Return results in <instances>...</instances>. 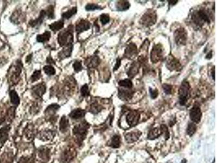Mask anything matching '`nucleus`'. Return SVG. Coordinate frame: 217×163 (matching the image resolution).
Segmentation results:
<instances>
[{
	"instance_id": "6ab92c4d",
	"label": "nucleus",
	"mask_w": 217,
	"mask_h": 163,
	"mask_svg": "<svg viewBox=\"0 0 217 163\" xmlns=\"http://www.w3.org/2000/svg\"><path fill=\"white\" fill-rule=\"evenodd\" d=\"M73 51V44L68 46L63 47V49L60 51L58 54V57L60 60L65 59L71 56Z\"/></svg>"
},
{
	"instance_id": "cd10ccee",
	"label": "nucleus",
	"mask_w": 217,
	"mask_h": 163,
	"mask_svg": "<svg viewBox=\"0 0 217 163\" xmlns=\"http://www.w3.org/2000/svg\"><path fill=\"white\" fill-rule=\"evenodd\" d=\"M130 4L128 1H118L116 2V7L118 11H126L129 9Z\"/></svg>"
},
{
	"instance_id": "dca6fc26",
	"label": "nucleus",
	"mask_w": 217,
	"mask_h": 163,
	"mask_svg": "<svg viewBox=\"0 0 217 163\" xmlns=\"http://www.w3.org/2000/svg\"><path fill=\"white\" fill-rule=\"evenodd\" d=\"M91 27V23L86 19H80L78 21L76 26V31L78 35L89 30Z\"/></svg>"
},
{
	"instance_id": "4c0bfd02",
	"label": "nucleus",
	"mask_w": 217,
	"mask_h": 163,
	"mask_svg": "<svg viewBox=\"0 0 217 163\" xmlns=\"http://www.w3.org/2000/svg\"><path fill=\"white\" fill-rule=\"evenodd\" d=\"M43 70L45 72V73L48 76H53L55 74V69H54L53 66H52L51 65H46L43 68Z\"/></svg>"
},
{
	"instance_id": "58836bf2",
	"label": "nucleus",
	"mask_w": 217,
	"mask_h": 163,
	"mask_svg": "<svg viewBox=\"0 0 217 163\" xmlns=\"http://www.w3.org/2000/svg\"><path fill=\"white\" fill-rule=\"evenodd\" d=\"M41 77H42V74L41 70H35L31 77V83H34L35 82L39 80Z\"/></svg>"
},
{
	"instance_id": "6e6552de",
	"label": "nucleus",
	"mask_w": 217,
	"mask_h": 163,
	"mask_svg": "<svg viewBox=\"0 0 217 163\" xmlns=\"http://www.w3.org/2000/svg\"><path fill=\"white\" fill-rule=\"evenodd\" d=\"M164 49L161 44H155L153 47L150 52L151 62L154 64H156L162 59L164 55Z\"/></svg>"
},
{
	"instance_id": "8fccbe9b",
	"label": "nucleus",
	"mask_w": 217,
	"mask_h": 163,
	"mask_svg": "<svg viewBox=\"0 0 217 163\" xmlns=\"http://www.w3.org/2000/svg\"><path fill=\"white\" fill-rule=\"evenodd\" d=\"M33 132H34L33 128H31V127L29 126L28 128L26 129V132H25L26 137H28V139L32 138V136L33 135V134H34V133H33Z\"/></svg>"
},
{
	"instance_id": "6e6d98bb",
	"label": "nucleus",
	"mask_w": 217,
	"mask_h": 163,
	"mask_svg": "<svg viewBox=\"0 0 217 163\" xmlns=\"http://www.w3.org/2000/svg\"><path fill=\"white\" fill-rule=\"evenodd\" d=\"M177 2H178V1H169V3L172 6H173V5H174L175 4L177 3Z\"/></svg>"
},
{
	"instance_id": "9b49d317",
	"label": "nucleus",
	"mask_w": 217,
	"mask_h": 163,
	"mask_svg": "<svg viewBox=\"0 0 217 163\" xmlns=\"http://www.w3.org/2000/svg\"><path fill=\"white\" fill-rule=\"evenodd\" d=\"M31 93L33 96L37 98L43 97L46 92V86L44 82L38 83L31 88Z\"/></svg>"
},
{
	"instance_id": "0eeeda50",
	"label": "nucleus",
	"mask_w": 217,
	"mask_h": 163,
	"mask_svg": "<svg viewBox=\"0 0 217 163\" xmlns=\"http://www.w3.org/2000/svg\"><path fill=\"white\" fill-rule=\"evenodd\" d=\"M77 155V152L74 147L67 146L63 150L60 155V161L61 163H70Z\"/></svg>"
},
{
	"instance_id": "3c124183",
	"label": "nucleus",
	"mask_w": 217,
	"mask_h": 163,
	"mask_svg": "<svg viewBox=\"0 0 217 163\" xmlns=\"http://www.w3.org/2000/svg\"><path fill=\"white\" fill-rule=\"evenodd\" d=\"M120 63H121V60L119 58H117V60H116V64H115L114 66V71H116L118 69H119V68L120 66Z\"/></svg>"
},
{
	"instance_id": "20e7f679",
	"label": "nucleus",
	"mask_w": 217,
	"mask_h": 163,
	"mask_svg": "<svg viewBox=\"0 0 217 163\" xmlns=\"http://www.w3.org/2000/svg\"><path fill=\"white\" fill-rule=\"evenodd\" d=\"M22 69V64L18 60L9 69L8 72L9 80L12 85H16L20 80V76Z\"/></svg>"
},
{
	"instance_id": "473e14b6",
	"label": "nucleus",
	"mask_w": 217,
	"mask_h": 163,
	"mask_svg": "<svg viewBox=\"0 0 217 163\" xmlns=\"http://www.w3.org/2000/svg\"><path fill=\"white\" fill-rule=\"evenodd\" d=\"M120 144H121V139L120 137L118 135H114L111 139V141L109 143V146H111L112 148L117 149L120 147Z\"/></svg>"
},
{
	"instance_id": "ea45409f",
	"label": "nucleus",
	"mask_w": 217,
	"mask_h": 163,
	"mask_svg": "<svg viewBox=\"0 0 217 163\" xmlns=\"http://www.w3.org/2000/svg\"><path fill=\"white\" fill-rule=\"evenodd\" d=\"M45 10L46 11L47 17L48 19H54L55 17V15H54V9L53 6H48Z\"/></svg>"
},
{
	"instance_id": "49530a36",
	"label": "nucleus",
	"mask_w": 217,
	"mask_h": 163,
	"mask_svg": "<svg viewBox=\"0 0 217 163\" xmlns=\"http://www.w3.org/2000/svg\"><path fill=\"white\" fill-rule=\"evenodd\" d=\"M100 21L101 23L103 25L108 23L110 21V17L108 14H102L100 16Z\"/></svg>"
},
{
	"instance_id": "2eb2a0df",
	"label": "nucleus",
	"mask_w": 217,
	"mask_h": 163,
	"mask_svg": "<svg viewBox=\"0 0 217 163\" xmlns=\"http://www.w3.org/2000/svg\"><path fill=\"white\" fill-rule=\"evenodd\" d=\"M134 95V92L132 89H127L120 87L118 89V96L121 100L128 101L132 99Z\"/></svg>"
},
{
	"instance_id": "a878e982",
	"label": "nucleus",
	"mask_w": 217,
	"mask_h": 163,
	"mask_svg": "<svg viewBox=\"0 0 217 163\" xmlns=\"http://www.w3.org/2000/svg\"><path fill=\"white\" fill-rule=\"evenodd\" d=\"M50 149L46 147H41L39 149L38 155L39 157L45 161H47L50 159Z\"/></svg>"
},
{
	"instance_id": "2f4dec72",
	"label": "nucleus",
	"mask_w": 217,
	"mask_h": 163,
	"mask_svg": "<svg viewBox=\"0 0 217 163\" xmlns=\"http://www.w3.org/2000/svg\"><path fill=\"white\" fill-rule=\"evenodd\" d=\"M162 134L161 129L158 128H154L151 129L148 134V139L149 140H154L159 137Z\"/></svg>"
},
{
	"instance_id": "4d7b16f0",
	"label": "nucleus",
	"mask_w": 217,
	"mask_h": 163,
	"mask_svg": "<svg viewBox=\"0 0 217 163\" xmlns=\"http://www.w3.org/2000/svg\"><path fill=\"white\" fill-rule=\"evenodd\" d=\"M215 67H213V71H212V78L213 79V80H215Z\"/></svg>"
},
{
	"instance_id": "c756f323",
	"label": "nucleus",
	"mask_w": 217,
	"mask_h": 163,
	"mask_svg": "<svg viewBox=\"0 0 217 163\" xmlns=\"http://www.w3.org/2000/svg\"><path fill=\"white\" fill-rule=\"evenodd\" d=\"M9 96L10 98V102L13 105L17 106L20 104V97L17 94V92L15 90H11L9 92Z\"/></svg>"
},
{
	"instance_id": "72a5a7b5",
	"label": "nucleus",
	"mask_w": 217,
	"mask_h": 163,
	"mask_svg": "<svg viewBox=\"0 0 217 163\" xmlns=\"http://www.w3.org/2000/svg\"><path fill=\"white\" fill-rule=\"evenodd\" d=\"M77 13V8L76 7H73L69 9L68 11H67L66 12L63 13L61 15V17L63 19L69 20Z\"/></svg>"
},
{
	"instance_id": "f257e3e1",
	"label": "nucleus",
	"mask_w": 217,
	"mask_h": 163,
	"mask_svg": "<svg viewBox=\"0 0 217 163\" xmlns=\"http://www.w3.org/2000/svg\"><path fill=\"white\" fill-rule=\"evenodd\" d=\"M73 25H70L59 33L58 36V42L61 47L72 45L73 42Z\"/></svg>"
},
{
	"instance_id": "1a4fd4ad",
	"label": "nucleus",
	"mask_w": 217,
	"mask_h": 163,
	"mask_svg": "<svg viewBox=\"0 0 217 163\" xmlns=\"http://www.w3.org/2000/svg\"><path fill=\"white\" fill-rule=\"evenodd\" d=\"M187 31L183 27L177 29L174 33L175 42L178 46H185L187 40Z\"/></svg>"
},
{
	"instance_id": "b1692460",
	"label": "nucleus",
	"mask_w": 217,
	"mask_h": 163,
	"mask_svg": "<svg viewBox=\"0 0 217 163\" xmlns=\"http://www.w3.org/2000/svg\"><path fill=\"white\" fill-rule=\"evenodd\" d=\"M10 129V125H6L0 129V143L1 144H4L8 139Z\"/></svg>"
},
{
	"instance_id": "f8f14e48",
	"label": "nucleus",
	"mask_w": 217,
	"mask_h": 163,
	"mask_svg": "<svg viewBox=\"0 0 217 163\" xmlns=\"http://www.w3.org/2000/svg\"><path fill=\"white\" fill-rule=\"evenodd\" d=\"M137 52V47L136 44L134 43H130L125 49L124 56L129 59H132L136 57Z\"/></svg>"
},
{
	"instance_id": "c9c22d12",
	"label": "nucleus",
	"mask_w": 217,
	"mask_h": 163,
	"mask_svg": "<svg viewBox=\"0 0 217 163\" xmlns=\"http://www.w3.org/2000/svg\"><path fill=\"white\" fill-rule=\"evenodd\" d=\"M118 85L120 87L127 89H132L133 84L132 80L129 79H124L123 80H120L118 82Z\"/></svg>"
},
{
	"instance_id": "a18cd8bd",
	"label": "nucleus",
	"mask_w": 217,
	"mask_h": 163,
	"mask_svg": "<svg viewBox=\"0 0 217 163\" xmlns=\"http://www.w3.org/2000/svg\"><path fill=\"white\" fill-rule=\"evenodd\" d=\"M162 88L165 93L167 95H170L172 94L173 92V86L168 84H163L162 85Z\"/></svg>"
},
{
	"instance_id": "412c9836",
	"label": "nucleus",
	"mask_w": 217,
	"mask_h": 163,
	"mask_svg": "<svg viewBox=\"0 0 217 163\" xmlns=\"http://www.w3.org/2000/svg\"><path fill=\"white\" fill-rule=\"evenodd\" d=\"M55 133L51 130H45L39 133L37 137L43 141H48L54 138Z\"/></svg>"
},
{
	"instance_id": "4be33fe9",
	"label": "nucleus",
	"mask_w": 217,
	"mask_h": 163,
	"mask_svg": "<svg viewBox=\"0 0 217 163\" xmlns=\"http://www.w3.org/2000/svg\"><path fill=\"white\" fill-rule=\"evenodd\" d=\"M141 64L138 62H134L132 63L130 66L129 70L127 72V74L130 78H134L136 74L138 73L140 70Z\"/></svg>"
},
{
	"instance_id": "f03ea898",
	"label": "nucleus",
	"mask_w": 217,
	"mask_h": 163,
	"mask_svg": "<svg viewBox=\"0 0 217 163\" xmlns=\"http://www.w3.org/2000/svg\"><path fill=\"white\" fill-rule=\"evenodd\" d=\"M90 128V124L86 121L75 125L73 128V134L77 138L78 141L81 143L86 138Z\"/></svg>"
},
{
	"instance_id": "5fc2aeb1",
	"label": "nucleus",
	"mask_w": 217,
	"mask_h": 163,
	"mask_svg": "<svg viewBox=\"0 0 217 163\" xmlns=\"http://www.w3.org/2000/svg\"><path fill=\"white\" fill-rule=\"evenodd\" d=\"M212 57V51H211L207 55V56L206 57V58H207L208 59H211Z\"/></svg>"
},
{
	"instance_id": "13d9d810",
	"label": "nucleus",
	"mask_w": 217,
	"mask_h": 163,
	"mask_svg": "<svg viewBox=\"0 0 217 163\" xmlns=\"http://www.w3.org/2000/svg\"><path fill=\"white\" fill-rule=\"evenodd\" d=\"M181 163H187V160L186 159H183L182 161H181Z\"/></svg>"
},
{
	"instance_id": "aec40b11",
	"label": "nucleus",
	"mask_w": 217,
	"mask_h": 163,
	"mask_svg": "<svg viewBox=\"0 0 217 163\" xmlns=\"http://www.w3.org/2000/svg\"><path fill=\"white\" fill-rule=\"evenodd\" d=\"M47 17L46 11L45 9L42 10L40 13L39 16L34 20H31L29 22V25L31 27H35L37 26H39L43 23V21L45 17Z\"/></svg>"
},
{
	"instance_id": "603ef678",
	"label": "nucleus",
	"mask_w": 217,
	"mask_h": 163,
	"mask_svg": "<svg viewBox=\"0 0 217 163\" xmlns=\"http://www.w3.org/2000/svg\"><path fill=\"white\" fill-rule=\"evenodd\" d=\"M46 62H47V63H48V64H55L54 60L52 59V58L51 56H49V57L47 58Z\"/></svg>"
},
{
	"instance_id": "c03bdc74",
	"label": "nucleus",
	"mask_w": 217,
	"mask_h": 163,
	"mask_svg": "<svg viewBox=\"0 0 217 163\" xmlns=\"http://www.w3.org/2000/svg\"><path fill=\"white\" fill-rule=\"evenodd\" d=\"M15 107H11L9 109L7 114V119L9 121H11L14 118L15 114Z\"/></svg>"
},
{
	"instance_id": "864d4df0",
	"label": "nucleus",
	"mask_w": 217,
	"mask_h": 163,
	"mask_svg": "<svg viewBox=\"0 0 217 163\" xmlns=\"http://www.w3.org/2000/svg\"><path fill=\"white\" fill-rule=\"evenodd\" d=\"M31 57H32V55H31V54L27 56V57L26 58V63H29V62L31 60Z\"/></svg>"
},
{
	"instance_id": "37998d69",
	"label": "nucleus",
	"mask_w": 217,
	"mask_h": 163,
	"mask_svg": "<svg viewBox=\"0 0 217 163\" xmlns=\"http://www.w3.org/2000/svg\"><path fill=\"white\" fill-rule=\"evenodd\" d=\"M73 68L74 70L76 72H79L83 70V66L82 64V61L80 60H76L73 64Z\"/></svg>"
},
{
	"instance_id": "393cba45",
	"label": "nucleus",
	"mask_w": 217,
	"mask_h": 163,
	"mask_svg": "<svg viewBox=\"0 0 217 163\" xmlns=\"http://www.w3.org/2000/svg\"><path fill=\"white\" fill-rule=\"evenodd\" d=\"M60 108V106L58 104H52L51 105L48 106L47 108L45 109V114L46 116L53 118L54 117V115L55 114V113L57 112L58 110Z\"/></svg>"
},
{
	"instance_id": "4468645a",
	"label": "nucleus",
	"mask_w": 217,
	"mask_h": 163,
	"mask_svg": "<svg viewBox=\"0 0 217 163\" xmlns=\"http://www.w3.org/2000/svg\"><path fill=\"white\" fill-rule=\"evenodd\" d=\"M140 114L138 112L135 110L130 111L126 116V120L130 127L137 125L140 120Z\"/></svg>"
},
{
	"instance_id": "9d476101",
	"label": "nucleus",
	"mask_w": 217,
	"mask_h": 163,
	"mask_svg": "<svg viewBox=\"0 0 217 163\" xmlns=\"http://www.w3.org/2000/svg\"><path fill=\"white\" fill-rule=\"evenodd\" d=\"M166 66L171 71H180L183 69L180 61L171 54L166 58Z\"/></svg>"
},
{
	"instance_id": "bb28decb",
	"label": "nucleus",
	"mask_w": 217,
	"mask_h": 163,
	"mask_svg": "<svg viewBox=\"0 0 217 163\" xmlns=\"http://www.w3.org/2000/svg\"><path fill=\"white\" fill-rule=\"evenodd\" d=\"M69 128H70V123H69V119L65 115H63L60 119L59 122V129L60 132H62L63 133H66L68 131Z\"/></svg>"
},
{
	"instance_id": "ddd939ff",
	"label": "nucleus",
	"mask_w": 217,
	"mask_h": 163,
	"mask_svg": "<svg viewBox=\"0 0 217 163\" xmlns=\"http://www.w3.org/2000/svg\"><path fill=\"white\" fill-rule=\"evenodd\" d=\"M189 115H190V119L193 123H198L200 122L202 117V113L200 107L198 106H194L190 110Z\"/></svg>"
},
{
	"instance_id": "c85d7f7f",
	"label": "nucleus",
	"mask_w": 217,
	"mask_h": 163,
	"mask_svg": "<svg viewBox=\"0 0 217 163\" xmlns=\"http://www.w3.org/2000/svg\"><path fill=\"white\" fill-rule=\"evenodd\" d=\"M64 26V21L63 20H60L52 23L51 25H49V27L52 31L56 32L63 29Z\"/></svg>"
},
{
	"instance_id": "39448f33",
	"label": "nucleus",
	"mask_w": 217,
	"mask_h": 163,
	"mask_svg": "<svg viewBox=\"0 0 217 163\" xmlns=\"http://www.w3.org/2000/svg\"><path fill=\"white\" fill-rule=\"evenodd\" d=\"M157 21V14L154 10L150 9L143 15L140 19V23L146 27L153 26Z\"/></svg>"
},
{
	"instance_id": "79ce46f5",
	"label": "nucleus",
	"mask_w": 217,
	"mask_h": 163,
	"mask_svg": "<svg viewBox=\"0 0 217 163\" xmlns=\"http://www.w3.org/2000/svg\"><path fill=\"white\" fill-rule=\"evenodd\" d=\"M102 8L100 6L97 5L94 3H89L85 6L86 11H93L98 9H102Z\"/></svg>"
},
{
	"instance_id": "f704fd0d",
	"label": "nucleus",
	"mask_w": 217,
	"mask_h": 163,
	"mask_svg": "<svg viewBox=\"0 0 217 163\" xmlns=\"http://www.w3.org/2000/svg\"><path fill=\"white\" fill-rule=\"evenodd\" d=\"M102 109L103 108L100 104H99L97 102H94L90 105L89 112H91L92 114H96L99 112H100L102 110Z\"/></svg>"
},
{
	"instance_id": "423d86ee",
	"label": "nucleus",
	"mask_w": 217,
	"mask_h": 163,
	"mask_svg": "<svg viewBox=\"0 0 217 163\" xmlns=\"http://www.w3.org/2000/svg\"><path fill=\"white\" fill-rule=\"evenodd\" d=\"M190 90L191 86L189 82L186 80H183L179 89V103L181 106H185L187 103Z\"/></svg>"
},
{
	"instance_id": "a211bd4d",
	"label": "nucleus",
	"mask_w": 217,
	"mask_h": 163,
	"mask_svg": "<svg viewBox=\"0 0 217 163\" xmlns=\"http://www.w3.org/2000/svg\"><path fill=\"white\" fill-rule=\"evenodd\" d=\"M141 134L142 133L138 130L133 131L125 135V140L128 143H133L138 140Z\"/></svg>"
},
{
	"instance_id": "5701e85b",
	"label": "nucleus",
	"mask_w": 217,
	"mask_h": 163,
	"mask_svg": "<svg viewBox=\"0 0 217 163\" xmlns=\"http://www.w3.org/2000/svg\"><path fill=\"white\" fill-rule=\"evenodd\" d=\"M86 112L83 109L77 108L72 110L69 114V116L73 120H79L83 119L85 115Z\"/></svg>"
},
{
	"instance_id": "a19ab883",
	"label": "nucleus",
	"mask_w": 217,
	"mask_h": 163,
	"mask_svg": "<svg viewBox=\"0 0 217 163\" xmlns=\"http://www.w3.org/2000/svg\"><path fill=\"white\" fill-rule=\"evenodd\" d=\"M80 93L82 96L84 97H88L90 95V91H89V86L88 84H84L82 86L80 89Z\"/></svg>"
},
{
	"instance_id": "09e8293b",
	"label": "nucleus",
	"mask_w": 217,
	"mask_h": 163,
	"mask_svg": "<svg viewBox=\"0 0 217 163\" xmlns=\"http://www.w3.org/2000/svg\"><path fill=\"white\" fill-rule=\"evenodd\" d=\"M149 92L150 95V97L153 99H155L158 96L159 92L157 89H151V88H149Z\"/></svg>"
},
{
	"instance_id": "de8ad7c7",
	"label": "nucleus",
	"mask_w": 217,
	"mask_h": 163,
	"mask_svg": "<svg viewBox=\"0 0 217 163\" xmlns=\"http://www.w3.org/2000/svg\"><path fill=\"white\" fill-rule=\"evenodd\" d=\"M160 129L161 131L162 134H165L166 139H168L169 137V132L168 127L165 125H161Z\"/></svg>"
},
{
	"instance_id": "f3484780",
	"label": "nucleus",
	"mask_w": 217,
	"mask_h": 163,
	"mask_svg": "<svg viewBox=\"0 0 217 163\" xmlns=\"http://www.w3.org/2000/svg\"><path fill=\"white\" fill-rule=\"evenodd\" d=\"M100 58L96 55L86 58L84 61L85 65L90 69L97 68L100 65Z\"/></svg>"
},
{
	"instance_id": "e433bc0d",
	"label": "nucleus",
	"mask_w": 217,
	"mask_h": 163,
	"mask_svg": "<svg viewBox=\"0 0 217 163\" xmlns=\"http://www.w3.org/2000/svg\"><path fill=\"white\" fill-rule=\"evenodd\" d=\"M197 130V126L193 122L189 123L187 128V133L189 136L192 137L194 134Z\"/></svg>"
},
{
	"instance_id": "7ed1b4c3",
	"label": "nucleus",
	"mask_w": 217,
	"mask_h": 163,
	"mask_svg": "<svg viewBox=\"0 0 217 163\" xmlns=\"http://www.w3.org/2000/svg\"><path fill=\"white\" fill-rule=\"evenodd\" d=\"M192 21L195 25L201 27L204 23H210L209 13L204 9H201L194 12L192 15Z\"/></svg>"
},
{
	"instance_id": "7c9ffc66",
	"label": "nucleus",
	"mask_w": 217,
	"mask_h": 163,
	"mask_svg": "<svg viewBox=\"0 0 217 163\" xmlns=\"http://www.w3.org/2000/svg\"><path fill=\"white\" fill-rule=\"evenodd\" d=\"M51 37V33L50 32H45L42 35H37V40L38 43H44L48 41Z\"/></svg>"
}]
</instances>
